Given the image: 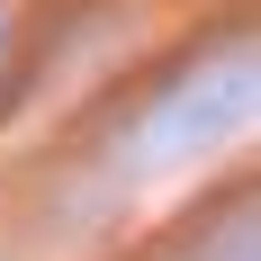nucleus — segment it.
I'll return each instance as SVG.
<instances>
[{"label": "nucleus", "mask_w": 261, "mask_h": 261, "mask_svg": "<svg viewBox=\"0 0 261 261\" xmlns=\"http://www.w3.org/2000/svg\"><path fill=\"white\" fill-rule=\"evenodd\" d=\"M243 117H252V27H225L216 45L180 54V63L126 108V126H117V171H126V180L189 171V162H207L216 144H234Z\"/></svg>", "instance_id": "f257e3e1"}, {"label": "nucleus", "mask_w": 261, "mask_h": 261, "mask_svg": "<svg viewBox=\"0 0 261 261\" xmlns=\"http://www.w3.org/2000/svg\"><path fill=\"white\" fill-rule=\"evenodd\" d=\"M0 63H9V18H0Z\"/></svg>", "instance_id": "f03ea898"}]
</instances>
